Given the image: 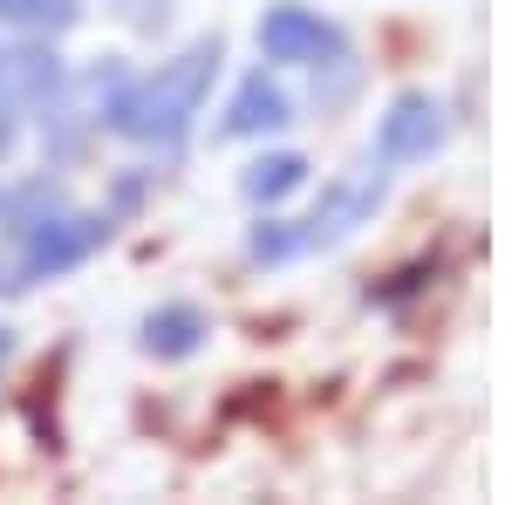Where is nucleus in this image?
<instances>
[{
  "label": "nucleus",
  "mask_w": 512,
  "mask_h": 505,
  "mask_svg": "<svg viewBox=\"0 0 512 505\" xmlns=\"http://www.w3.org/2000/svg\"><path fill=\"white\" fill-rule=\"evenodd\" d=\"M0 76H7V62H0Z\"/></svg>",
  "instance_id": "nucleus-11"
},
{
  "label": "nucleus",
  "mask_w": 512,
  "mask_h": 505,
  "mask_svg": "<svg viewBox=\"0 0 512 505\" xmlns=\"http://www.w3.org/2000/svg\"><path fill=\"white\" fill-rule=\"evenodd\" d=\"M274 123H287V96L267 76H246L233 110H226V137H253V130H274Z\"/></svg>",
  "instance_id": "nucleus-5"
},
{
  "label": "nucleus",
  "mask_w": 512,
  "mask_h": 505,
  "mask_svg": "<svg viewBox=\"0 0 512 505\" xmlns=\"http://www.w3.org/2000/svg\"><path fill=\"white\" fill-rule=\"evenodd\" d=\"M376 205V178H355V185H342V192L321 205L315 219H308V239H335V233H349L355 219Z\"/></svg>",
  "instance_id": "nucleus-6"
},
{
  "label": "nucleus",
  "mask_w": 512,
  "mask_h": 505,
  "mask_svg": "<svg viewBox=\"0 0 512 505\" xmlns=\"http://www.w3.org/2000/svg\"><path fill=\"white\" fill-rule=\"evenodd\" d=\"M0 14L21 21V28H62L76 14V0H0Z\"/></svg>",
  "instance_id": "nucleus-9"
},
{
  "label": "nucleus",
  "mask_w": 512,
  "mask_h": 505,
  "mask_svg": "<svg viewBox=\"0 0 512 505\" xmlns=\"http://www.w3.org/2000/svg\"><path fill=\"white\" fill-rule=\"evenodd\" d=\"M96 233H103L96 219H35V226H28V253H21V267L35 273V280H41V273L76 267L82 253L96 246Z\"/></svg>",
  "instance_id": "nucleus-3"
},
{
  "label": "nucleus",
  "mask_w": 512,
  "mask_h": 505,
  "mask_svg": "<svg viewBox=\"0 0 512 505\" xmlns=\"http://www.w3.org/2000/svg\"><path fill=\"white\" fill-rule=\"evenodd\" d=\"M7 349H14V342H7V328H0V362H7Z\"/></svg>",
  "instance_id": "nucleus-10"
},
{
  "label": "nucleus",
  "mask_w": 512,
  "mask_h": 505,
  "mask_svg": "<svg viewBox=\"0 0 512 505\" xmlns=\"http://www.w3.org/2000/svg\"><path fill=\"white\" fill-rule=\"evenodd\" d=\"M260 48H267V62H321V55H335L342 41L328 21H315L308 7H274L267 21H260Z\"/></svg>",
  "instance_id": "nucleus-2"
},
{
  "label": "nucleus",
  "mask_w": 512,
  "mask_h": 505,
  "mask_svg": "<svg viewBox=\"0 0 512 505\" xmlns=\"http://www.w3.org/2000/svg\"><path fill=\"white\" fill-rule=\"evenodd\" d=\"M198 328H205V321H198L192 308H164V314H151L144 342H151L158 355H185V349H198Z\"/></svg>",
  "instance_id": "nucleus-7"
},
{
  "label": "nucleus",
  "mask_w": 512,
  "mask_h": 505,
  "mask_svg": "<svg viewBox=\"0 0 512 505\" xmlns=\"http://www.w3.org/2000/svg\"><path fill=\"white\" fill-rule=\"evenodd\" d=\"M212 62H219L212 41L185 48L171 69H158L151 82H137V89H123L117 103H110V123H117L123 137H158V144L185 137V123L198 117V96L212 82Z\"/></svg>",
  "instance_id": "nucleus-1"
},
{
  "label": "nucleus",
  "mask_w": 512,
  "mask_h": 505,
  "mask_svg": "<svg viewBox=\"0 0 512 505\" xmlns=\"http://www.w3.org/2000/svg\"><path fill=\"white\" fill-rule=\"evenodd\" d=\"M301 171H308V164H301V157H260V164H253V171H246V198H287L294 192V185H301Z\"/></svg>",
  "instance_id": "nucleus-8"
},
{
  "label": "nucleus",
  "mask_w": 512,
  "mask_h": 505,
  "mask_svg": "<svg viewBox=\"0 0 512 505\" xmlns=\"http://www.w3.org/2000/svg\"><path fill=\"white\" fill-rule=\"evenodd\" d=\"M437 144V103L431 96H403L383 117V157H424Z\"/></svg>",
  "instance_id": "nucleus-4"
}]
</instances>
